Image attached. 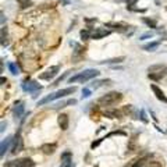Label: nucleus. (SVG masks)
<instances>
[{
    "label": "nucleus",
    "mask_w": 167,
    "mask_h": 167,
    "mask_svg": "<svg viewBox=\"0 0 167 167\" xmlns=\"http://www.w3.org/2000/svg\"><path fill=\"white\" fill-rule=\"evenodd\" d=\"M14 141V139L11 138V137H7L6 139H3L2 141V145H0V156L3 157L4 156V153L8 150V148H10V143Z\"/></svg>",
    "instance_id": "12"
},
{
    "label": "nucleus",
    "mask_w": 167,
    "mask_h": 167,
    "mask_svg": "<svg viewBox=\"0 0 167 167\" xmlns=\"http://www.w3.org/2000/svg\"><path fill=\"white\" fill-rule=\"evenodd\" d=\"M13 113H14V117L15 118H20V117L22 116V113H24V105H15V107H14V110H13Z\"/></svg>",
    "instance_id": "17"
},
{
    "label": "nucleus",
    "mask_w": 167,
    "mask_h": 167,
    "mask_svg": "<svg viewBox=\"0 0 167 167\" xmlns=\"http://www.w3.org/2000/svg\"><path fill=\"white\" fill-rule=\"evenodd\" d=\"M4 128H6V123H4V121H2V128H0V131L3 132V131H4Z\"/></svg>",
    "instance_id": "35"
},
{
    "label": "nucleus",
    "mask_w": 167,
    "mask_h": 167,
    "mask_svg": "<svg viewBox=\"0 0 167 167\" xmlns=\"http://www.w3.org/2000/svg\"><path fill=\"white\" fill-rule=\"evenodd\" d=\"M61 2H63L64 4H68V0H61Z\"/></svg>",
    "instance_id": "36"
},
{
    "label": "nucleus",
    "mask_w": 167,
    "mask_h": 167,
    "mask_svg": "<svg viewBox=\"0 0 167 167\" xmlns=\"http://www.w3.org/2000/svg\"><path fill=\"white\" fill-rule=\"evenodd\" d=\"M146 160H148V156H143V157H141V159L135 160V163L131 164L130 167H141V166H145V164H146Z\"/></svg>",
    "instance_id": "21"
},
{
    "label": "nucleus",
    "mask_w": 167,
    "mask_h": 167,
    "mask_svg": "<svg viewBox=\"0 0 167 167\" xmlns=\"http://www.w3.org/2000/svg\"><path fill=\"white\" fill-rule=\"evenodd\" d=\"M159 33H160V36L163 38V39H166V40H167V29H163V31H159Z\"/></svg>",
    "instance_id": "32"
},
{
    "label": "nucleus",
    "mask_w": 167,
    "mask_h": 167,
    "mask_svg": "<svg viewBox=\"0 0 167 167\" xmlns=\"http://www.w3.org/2000/svg\"><path fill=\"white\" fill-rule=\"evenodd\" d=\"M75 91H77L75 87H70V88L60 89V91H56L55 93H50L49 96H46V98H43L42 100H39V102H38V106H42V105H45V103H49V102H53V100H57V99L64 98V96H67V95H73Z\"/></svg>",
    "instance_id": "1"
},
{
    "label": "nucleus",
    "mask_w": 167,
    "mask_h": 167,
    "mask_svg": "<svg viewBox=\"0 0 167 167\" xmlns=\"http://www.w3.org/2000/svg\"><path fill=\"white\" fill-rule=\"evenodd\" d=\"M56 148H57V145L56 143H45V145H42V152L45 153V155H52V153H55Z\"/></svg>",
    "instance_id": "14"
},
{
    "label": "nucleus",
    "mask_w": 167,
    "mask_h": 167,
    "mask_svg": "<svg viewBox=\"0 0 167 167\" xmlns=\"http://www.w3.org/2000/svg\"><path fill=\"white\" fill-rule=\"evenodd\" d=\"M159 45H160V42H150V43L143 45V46H142V49H143V50H146V52H153V50H156L157 47H159Z\"/></svg>",
    "instance_id": "16"
},
{
    "label": "nucleus",
    "mask_w": 167,
    "mask_h": 167,
    "mask_svg": "<svg viewBox=\"0 0 167 167\" xmlns=\"http://www.w3.org/2000/svg\"><path fill=\"white\" fill-rule=\"evenodd\" d=\"M124 113H127V114H132V116H134V118H137V110L134 109V107H132V106H125V107H124Z\"/></svg>",
    "instance_id": "25"
},
{
    "label": "nucleus",
    "mask_w": 167,
    "mask_h": 167,
    "mask_svg": "<svg viewBox=\"0 0 167 167\" xmlns=\"http://www.w3.org/2000/svg\"><path fill=\"white\" fill-rule=\"evenodd\" d=\"M81 38H82L84 40L89 39V38H91V31H89V29H82V31H81Z\"/></svg>",
    "instance_id": "27"
},
{
    "label": "nucleus",
    "mask_w": 167,
    "mask_h": 167,
    "mask_svg": "<svg viewBox=\"0 0 167 167\" xmlns=\"http://www.w3.org/2000/svg\"><path fill=\"white\" fill-rule=\"evenodd\" d=\"M103 139H105V138H102V139H98V141H96V142H92L91 148H92V149H95V148H96V146H99V143H100V142H102Z\"/></svg>",
    "instance_id": "31"
},
{
    "label": "nucleus",
    "mask_w": 167,
    "mask_h": 167,
    "mask_svg": "<svg viewBox=\"0 0 167 167\" xmlns=\"http://www.w3.org/2000/svg\"><path fill=\"white\" fill-rule=\"evenodd\" d=\"M153 36V32H145L143 35H141V38L139 39L143 40V39H149V38H152Z\"/></svg>",
    "instance_id": "30"
},
{
    "label": "nucleus",
    "mask_w": 167,
    "mask_h": 167,
    "mask_svg": "<svg viewBox=\"0 0 167 167\" xmlns=\"http://www.w3.org/2000/svg\"><path fill=\"white\" fill-rule=\"evenodd\" d=\"M106 27L113 28L114 31H118V32H128V28H131L127 24H121V22H107Z\"/></svg>",
    "instance_id": "8"
},
{
    "label": "nucleus",
    "mask_w": 167,
    "mask_h": 167,
    "mask_svg": "<svg viewBox=\"0 0 167 167\" xmlns=\"http://www.w3.org/2000/svg\"><path fill=\"white\" fill-rule=\"evenodd\" d=\"M99 75V71L98 70H93V68H89V70H85L82 73L77 74V75H73L71 78L68 80L70 84H75V82H87V81L92 80L95 77Z\"/></svg>",
    "instance_id": "2"
},
{
    "label": "nucleus",
    "mask_w": 167,
    "mask_h": 167,
    "mask_svg": "<svg viewBox=\"0 0 167 167\" xmlns=\"http://www.w3.org/2000/svg\"><path fill=\"white\" fill-rule=\"evenodd\" d=\"M166 10H167V7H166Z\"/></svg>",
    "instance_id": "37"
},
{
    "label": "nucleus",
    "mask_w": 167,
    "mask_h": 167,
    "mask_svg": "<svg viewBox=\"0 0 167 167\" xmlns=\"http://www.w3.org/2000/svg\"><path fill=\"white\" fill-rule=\"evenodd\" d=\"M57 121H58V125H60V128H61L63 131H65L68 128V116H67L65 113H61V114L58 116Z\"/></svg>",
    "instance_id": "13"
},
{
    "label": "nucleus",
    "mask_w": 167,
    "mask_h": 167,
    "mask_svg": "<svg viewBox=\"0 0 167 167\" xmlns=\"http://www.w3.org/2000/svg\"><path fill=\"white\" fill-rule=\"evenodd\" d=\"M71 157H73V153L67 150V152H64L61 155V162L63 163H68V162H71Z\"/></svg>",
    "instance_id": "22"
},
{
    "label": "nucleus",
    "mask_w": 167,
    "mask_h": 167,
    "mask_svg": "<svg viewBox=\"0 0 167 167\" xmlns=\"http://www.w3.org/2000/svg\"><path fill=\"white\" fill-rule=\"evenodd\" d=\"M58 71H60V67H58V65H53V67H50V68H47L43 74H40L39 78H40V80L50 81L52 78H55V77L57 75Z\"/></svg>",
    "instance_id": "5"
},
{
    "label": "nucleus",
    "mask_w": 167,
    "mask_h": 167,
    "mask_svg": "<svg viewBox=\"0 0 167 167\" xmlns=\"http://www.w3.org/2000/svg\"><path fill=\"white\" fill-rule=\"evenodd\" d=\"M109 33H110V31H107V29L98 28V29H95V31L91 32V39H100V38L107 36Z\"/></svg>",
    "instance_id": "11"
},
{
    "label": "nucleus",
    "mask_w": 167,
    "mask_h": 167,
    "mask_svg": "<svg viewBox=\"0 0 167 167\" xmlns=\"http://www.w3.org/2000/svg\"><path fill=\"white\" fill-rule=\"evenodd\" d=\"M149 71V78L153 81H160L162 78L167 75V65L164 64H155V65H150L148 68Z\"/></svg>",
    "instance_id": "3"
},
{
    "label": "nucleus",
    "mask_w": 167,
    "mask_h": 167,
    "mask_svg": "<svg viewBox=\"0 0 167 167\" xmlns=\"http://www.w3.org/2000/svg\"><path fill=\"white\" fill-rule=\"evenodd\" d=\"M61 167H74V163H73V162H68V163H63Z\"/></svg>",
    "instance_id": "34"
},
{
    "label": "nucleus",
    "mask_w": 167,
    "mask_h": 167,
    "mask_svg": "<svg viewBox=\"0 0 167 167\" xmlns=\"http://www.w3.org/2000/svg\"><path fill=\"white\" fill-rule=\"evenodd\" d=\"M141 120L143 121V123H148V118L145 117V113H143V110H141Z\"/></svg>",
    "instance_id": "33"
},
{
    "label": "nucleus",
    "mask_w": 167,
    "mask_h": 167,
    "mask_svg": "<svg viewBox=\"0 0 167 167\" xmlns=\"http://www.w3.org/2000/svg\"><path fill=\"white\" fill-rule=\"evenodd\" d=\"M8 70H10V73L11 74H14V75H17V74L20 73V70L18 67H17V64H14V63H8Z\"/></svg>",
    "instance_id": "24"
},
{
    "label": "nucleus",
    "mask_w": 167,
    "mask_h": 167,
    "mask_svg": "<svg viewBox=\"0 0 167 167\" xmlns=\"http://www.w3.org/2000/svg\"><path fill=\"white\" fill-rule=\"evenodd\" d=\"M22 150V139H21V135L15 134L14 135V145H13V150H11V153L13 155H17L18 152H21Z\"/></svg>",
    "instance_id": "9"
},
{
    "label": "nucleus",
    "mask_w": 167,
    "mask_h": 167,
    "mask_svg": "<svg viewBox=\"0 0 167 167\" xmlns=\"http://www.w3.org/2000/svg\"><path fill=\"white\" fill-rule=\"evenodd\" d=\"M22 89L25 92H31V93H35V92L40 91V85L36 82V81H29V82L24 84L22 85Z\"/></svg>",
    "instance_id": "6"
},
{
    "label": "nucleus",
    "mask_w": 167,
    "mask_h": 167,
    "mask_svg": "<svg viewBox=\"0 0 167 167\" xmlns=\"http://www.w3.org/2000/svg\"><path fill=\"white\" fill-rule=\"evenodd\" d=\"M13 167H35V162L29 157H24V159L15 160L13 163Z\"/></svg>",
    "instance_id": "7"
},
{
    "label": "nucleus",
    "mask_w": 167,
    "mask_h": 167,
    "mask_svg": "<svg viewBox=\"0 0 167 167\" xmlns=\"http://www.w3.org/2000/svg\"><path fill=\"white\" fill-rule=\"evenodd\" d=\"M73 105H77V100L75 99H68V100H64V102H60L55 106V109L58 110V109H63V107H67V106H73Z\"/></svg>",
    "instance_id": "15"
},
{
    "label": "nucleus",
    "mask_w": 167,
    "mask_h": 167,
    "mask_svg": "<svg viewBox=\"0 0 167 167\" xmlns=\"http://www.w3.org/2000/svg\"><path fill=\"white\" fill-rule=\"evenodd\" d=\"M112 84V81L110 80H100V81H95L93 84H92V88H95V89H98V88L103 87V85H110Z\"/></svg>",
    "instance_id": "18"
},
{
    "label": "nucleus",
    "mask_w": 167,
    "mask_h": 167,
    "mask_svg": "<svg viewBox=\"0 0 167 167\" xmlns=\"http://www.w3.org/2000/svg\"><path fill=\"white\" fill-rule=\"evenodd\" d=\"M17 2H18V4L22 8H28L32 6V0H17Z\"/></svg>",
    "instance_id": "26"
},
{
    "label": "nucleus",
    "mask_w": 167,
    "mask_h": 167,
    "mask_svg": "<svg viewBox=\"0 0 167 167\" xmlns=\"http://www.w3.org/2000/svg\"><path fill=\"white\" fill-rule=\"evenodd\" d=\"M121 61H124V57L112 58V60H107V61H100V63H107V64H113V63H121Z\"/></svg>",
    "instance_id": "28"
},
{
    "label": "nucleus",
    "mask_w": 167,
    "mask_h": 167,
    "mask_svg": "<svg viewBox=\"0 0 167 167\" xmlns=\"http://www.w3.org/2000/svg\"><path fill=\"white\" fill-rule=\"evenodd\" d=\"M121 99H123V95L120 92H110V93H106L105 96H102L98 102L102 106H112V105L118 103Z\"/></svg>",
    "instance_id": "4"
},
{
    "label": "nucleus",
    "mask_w": 167,
    "mask_h": 167,
    "mask_svg": "<svg viewBox=\"0 0 167 167\" xmlns=\"http://www.w3.org/2000/svg\"><path fill=\"white\" fill-rule=\"evenodd\" d=\"M142 21L145 22L149 28H156V27H157V24H156V21H155V20H150V18H146V17H143V18H142Z\"/></svg>",
    "instance_id": "23"
},
{
    "label": "nucleus",
    "mask_w": 167,
    "mask_h": 167,
    "mask_svg": "<svg viewBox=\"0 0 167 167\" xmlns=\"http://www.w3.org/2000/svg\"><path fill=\"white\" fill-rule=\"evenodd\" d=\"M150 89L153 91V93L156 95V98L159 99V100H162L163 103H167V96L164 95V92L162 91L159 87H156L155 84H152V85H150Z\"/></svg>",
    "instance_id": "10"
},
{
    "label": "nucleus",
    "mask_w": 167,
    "mask_h": 167,
    "mask_svg": "<svg viewBox=\"0 0 167 167\" xmlns=\"http://www.w3.org/2000/svg\"><path fill=\"white\" fill-rule=\"evenodd\" d=\"M91 96V91L88 89V88H84L82 89V99H87Z\"/></svg>",
    "instance_id": "29"
},
{
    "label": "nucleus",
    "mask_w": 167,
    "mask_h": 167,
    "mask_svg": "<svg viewBox=\"0 0 167 167\" xmlns=\"http://www.w3.org/2000/svg\"><path fill=\"white\" fill-rule=\"evenodd\" d=\"M8 45V39H7V29L6 27L2 28V46H7Z\"/></svg>",
    "instance_id": "20"
},
{
    "label": "nucleus",
    "mask_w": 167,
    "mask_h": 167,
    "mask_svg": "<svg viewBox=\"0 0 167 167\" xmlns=\"http://www.w3.org/2000/svg\"><path fill=\"white\" fill-rule=\"evenodd\" d=\"M105 116L110 117V118H121V112H118V110H112V112H106Z\"/></svg>",
    "instance_id": "19"
}]
</instances>
